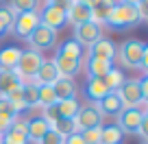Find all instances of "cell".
Listing matches in <instances>:
<instances>
[{
  "mask_svg": "<svg viewBox=\"0 0 148 144\" xmlns=\"http://www.w3.org/2000/svg\"><path fill=\"white\" fill-rule=\"evenodd\" d=\"M9 5H11L9 9L13 13H26V11H37L39 0H11Z\"/></svg>",
  "mask_w": 148,
  "mask_h": 144,
  "instance_id": "4316f807",
  "label": "cell"
},
{
  "mask_svg": "<svg viewBox=\"0 0 148 144\" xmlns=\"http://www.w3.org/2000/svg\"><path fill=\"white\" fill-rule=\"evenodd\" d=\"M39 144H63V135H59L55 129H48Z\"/></svg>",
  "mask_w": 148,
  "mask_h": 144,
  "instance_id": "836d02e7",
  "label": "cell"
},
{
  "mask_svg": "<svg viewBox=\"0 0 148 144\" xmlns=\"http://www.w3.org/2000/svg\"><path fill=\"white\" fill-rule=\"evenodd\" d=\"M57 94V101H65V98H76V83L74 79H59L52 85Z\"/></svg>",
  "mask_w": 148,
  "mask_h": 144,
  "instance_id": "7402d4cb",
  "label": "cell"
},
{
  "mask_svg": "<svg viewBox=\"0 0 148 144\" xmlns=\"http://www.w3.org/2000/svg\"><path fill=\"white\" fill-rule=\"evenodd\" d=\"M5 98L15 107V112H18V114H22V112H26V109H28V107H26V101H24V94H22V88H18V90H13V92H9Z\"/></svg>",
  "mask_w": 148,
  "mask_h": 144,
  "instance_id": "83f0119b",
  "label": "cell"
},
{
  "mask_svg": "<svg viewBox=\"0 0 148 144\" xmlns=\"http://www.w3.org/2000/svg\"><path fill=\"white\" fill-rule=\"evenodd\" d=\"M116 59L122 68L129 70H146L148 68V46L142 39H124L116 48Z\"/></svg>",
  "mask_w": 148,
  "mask_h": 144,
  "instance_id": "6da1fadb",
  "label": "cell"
},
{
  "mask_svg": "<svg viewBox=\"0 0 148 144\" xmlns=\"http://www.w3.org/2000/svg\"><path fill=\"white\" fill-rule=\"evenodd\" d=\"M85 68H87L89 76L92 79H102V76L113 68V61H107V59H98V57H87L85 61Z\"/></svg>",
  "mask_w": 148,
  "mask_h": 144,
  "instance_id": "e0dca14e",
  "label": "cell"
},
{
  "mask_svg": "<svg viewBox=\"0 0 148 144\" xmlns=\"http://www.w3.org/2000/svg\"><path fill=\"white\" fill-rule=\"evenodd\" d=\"M96 105H98V109H100L102 118L105 116H118V114L122 112V103H120V98H118L116 92H109L100 103H96Z\"/></svg>",
  "mask_w": 148,
  "mask_h": 144,
  "instance_id": "ffe728a7",
  "label": "cell"
},
{
  "mask_svg": "<svg viewBox=\"0 0 148 144\" xmlns=\"http://www.w3.org/2000/svg\"><path fill=\"white\" fill-rule=\"evenodd\" d=\"M105 24H109L111 28H133L139 24V15H137V9L133 5H124V2H116L111 7L109 15H107Z\"/></svg>",
  "mask_w": 148,
  "mask_h": 144,
  "instance_id": "7a4b0ae2",
  "label": "cell"
},
{
  "mask_svg": "<svg viewBox=\"0 0 148 144\" xmlns=\"http://www.w3.org/2000/svg\"><path fill=\"white\" fill-rule=\"evenodd\" d=\"M137 135L144 140V144H146V140H148V116L142 120V125H139V129H137Z\"/></svg>",
  "mask_w": 148,
  "mask_h": 144,
  "instance_id": "d590c367",
  "label": "cell"
},
{
  "mask_svg": "<svg viewBox=\"0 0 148 144\" xmlns=\"http://www.w3.org/2000/svg\"><path fill=\"white\" fill-rule=\"evenodd\" d=\"M70 2H83V5H87L89 0H70Z\"/></svg>",
  "mask_w": 148,
  "mask_h": 144,
  "instance_id": "ab89813d",
  "label": "cell"
},
{
  "mask_svg": "<svg viewBox=\"0 0 148 144\" xmlns=\"http://www.w3.org/2000/svg\"><path fill=\"white\" fill-rule=\"evenodd\" d=\"M2 35H5V26H2V24H0V37H2Z\"/></svg>",
  "mask_w": 148,
  "mask_h": 144,
  "instance_id": "60d3db41",
  "label": "cell"
},
{
  "mask_svg": "<svg viewBox=\"0 0 148 144\" xmlns=\"http://www.w3.org/2000/svg\"><path fill=\"white\" fill-rule=\"evenodd\" d=\"M63 144H85L83 138H81V133H70L63 138Z\"/></svg>",
  "mask_w": 148,
  "mask_h": 144,
  "instance_id": "8d00e7d4",
  "label": "cell"
},
{
  "mask_svg": "<svg viewBox=\"0 0 148 144\" xmlns=\"http://www.w3.org/2000/svg\"><path fill=\"white\" fill-rule=\"evenodd\" d=\"M124 133L118 129V125H102L100 131V144H122Z\"/></svg>",
  "mask_w": 148,
  "mask_h": 144,
  "instance_id": "603a6c76",
  "label": "cell"
},
{
  "mask_svg": "<svg viewBox=\"0 0 148 144\" xmlns=\"http://www.w3.org/2000/svg\"><path fill=\"white\" fill-rule=\"evenodd\" d=\"M100 125H102V114H100L96 103H85V105H81L79 114L74 118V131L81 133V131H85V129L100 127Z\"/></svg>",
  "mask_w": 148,
  "mask_h": 144,
  "instance_id": "5b68a950",
  "label": "cell"
},
{
  "mask_svg": "<svg viewBox=\"0 0 148 144\" xmlns=\"http://www.w3.org/2000/svg\"><path fill=\"white\" fill-rule=\"evenodd\" d=\"M42 61H44V55H39V52H35V50H22V57H20L15 70H18V74L24 79V83L33 81V76L37 74V70L42 65Z\"/></svg>",
  "mask_w": 148,
  "mask_h": 144,
  "instance_id": "9c48e42d",
  "label": "cell"
},
{
  "mask_svg": "<svg viewBox=\"0 0 148 144\" xmlns=\"http://www.w3.org/2000/svg\"><path fill=\"white\" fill-rule=\"evenodd\" d=\"M37 26H39V11H26V13H15L13 15L11 31H13L15 37L26 39Z\"/></svg>",
  "mask_w": 148,
  "mask_h": 144,
  "instance_id": "ba28073f",
  "label": "cell"
},
{
  "mask_svg": "<svg viewBox=\"0 0 148 144\" xmlns=\"http://www.w3.org/2000/svg\"><path fill=\"white\" fill-rule=\"evenodd\" d=\"M0 144H28V138L24 133H15V131H7L2 135V142Z\"/></svg>",
  "mask_w": 148,
  "mask_h": 144,
  "instance_id": "1f68e13d",
  "label": "cell"
},
{
  "mask_svg": "<svg viewBox=\"0 0 148 144\" xmlns=\"http://www.w3.org/2000/svg\"><path fill=\"white\" fill-rule=\"evenodd\" d=\"M124 72H122L120 68H116V65H113V68L109 70V72H107L105 76H102V83L107 85V90H109V92H116L118 88H120L122 83H124Z\"/></svg>",
  "mask_w": 148,
  "mask_h": 144,
  "instance_id": "d4e9b609",
  "label": "cell"
},
{
  "mask_svg": "<svg viewBox=\"0 0 148 144\" xmlns=\"http://www.w3.org/2000/svg\"><path fill=\"white\" fill-rule=\"evenodd\" d=\"M116 94H118V98H120V103H122V109L137 107V103L146 101L139 79H124V83L116 90Z\"/></svg>",
  "mask_w": 148,
  "mask_h": 144,
  "instance_id": "277c9868",
  "label": "cell"
},
{
  "mask_svg": "<svg viewBox=\"0 0 148 144\" xmlns=\"http://www.w3.org/2000/svg\"><path fill=\"white\" fill-rule=\"evenodd\" d=\"M9 127H11V118H7V116H2V114H0V138L9 131Z\"/></svg>",
  "mask_w": 148,
  "mask_h": 144,
  "instance_id": "74e56055",
  "label": "cell"
},
{
  "mask_svg": "<svg viewBox=\"0 0 148 144\" xmlns=\"http://www.w3.org/2000/svg\"><path fill=\"white\" fill-rule=\"evenodd\" d=\"M135 9H137L139 22H146V20H148V0H142V2H137V5H135Z\"/></svg>",
  "mask_w": 148,
  "mask_h": 144,
  "instance_id": "e575fe53",
  "label": "cell"
},
{
  "mask_svg": "<svg viewBox=\"0 0 148 144\" xmlns=\"http://www.w3.org/2000/svg\"><path fill=\"white\" fill-rule=\"evenodd\" d=\"M13 11L9 9L7 5H2L0 7V24L5 26V31H11V24H13Z\"/></svg>",
  "mask_w": 148,
  "mask_h": 144,
  "instance_id": "d6a6232c",
  "label": "cell"
},
{
  "mask_svg": "<svg viewBox=\"0 0 148 144\" xmlns=\"http://www.w3.org/2000/svg\"><path fill=\"white\" fill-rule=\"evenodd\" d=\"M100 131H102V125L100 127H92V129L81 131V138H83L85 144H100Z\"/></svg>",
  "mask_w": 148,
  "mask_h": 144,
  "instance_id": "4dcf8cb0",
  "label": "cell"
},
{
  "mask_svg": "<svg viewBox=\"0 0 148 144\" xmlns=\"http://www.w3.org/2000/svg\"><path fill=\"white\" fill-rule=\"evenodd\" d=\"M57 105V94L50 85H37V107H52Z\"/></svg>",
  "mask_w": 148,
  "mask_h": 144,
  "instance_id": "cb8c5ba5",
  "label": "cell"
},
{
  "mask_svg": "<svg viewBox=\"0 0 148 144\" xmlns=\"http://www.w3.org/2000/svg\"><path fill=\"white\" fill-rule=\"evenodd\" d=\"M7 2H11V0H7ZM7 7H9V5H7Z\"/></svg>",
  "mask_w": 148,
  "mask_h": 144,
  "instance_id": "7bdbcfd3",
  "label": "cell"
},
{
  "mask_svg": "<svg viewBox=\"0 0 148 144\" xmlns=\"http://www.w3.org/2000/svg\"><path fill=\"white\" fill-rule=\"evenodd\" d=\"M59 72H57L55 63H52V59H44L42 65H39V70H37V74L33 76V83L35 85H55L57 81H59Z\"/></svg>",
  "mask_w": 148,
  "mask_h": 144,
  "instance_id": "7c38bea8",
  "label": "cell"
},
{
  "mask_svg": "<svg viewBox=\"0 0 148 144\" xmlns=\"http://www.w3.org/2000/svg\"><path fill=\"white\" fill-rule=\"evenodd\" d=\"M52 63H55V68H57V72H59L61 79H74V76L81 72V63H83V61L68 59V57H61L59 52H57L55 59H52Z\"/></svg>",
  "mask_w": 148,
  "mask_h": 144,
  "instance_id": "4fadbf2b",
  "label": "cell"
},
{
  "mask_svg": "<svg viewBox=\"0 0 148 144\" xmlns=\"http://www.w3.org/2000/svg\"><path fill=\"white\" fill-rule=\"evenodd\" d=\"M116 118H118V129H120L122 133L137 135V129H139V125H142V120H144L146 116H144V114H139L135 107H129V109H122Z\"/></svg>",
  "mask_w": 148,
  "mask_h": 144,
  "instance_id": "30bf717a",
  "label": "cell"
},
{
  "mask_svg": "<svg viewBox=\"0 0 148 144\" xmlns=\"http://www.w3.org/2000/svg\"><path fill=\"white\" fill-rule=\"evenodd\" d=\"M55 107H57V116L59 118L74 120L79 109H81V103H79V98H65V101H57Z\"/></svg>",
  "mask_w": 148,
  "mask_h": 144,
  "instance_id": "44dd1931",
  "label": "cell"
},
{
  "mask_svg": "<svg viewBox=\"0 0 148 144\" xmlns=\"http://www.w3.org/2000/svg\"><path fill=\"white\" fill-rule=\"evenodd\" d=\"M57 31H52V28H48V26H44V24H39V26L35 28V31L31 33L26 37V42H28V46H31V50H35V52H46V50H50L52 46L57 44Z\"/></svg>",
  "mask_w": 148,
  "mask_h": 144,
  "instance_id": "8992f818",
  "label": "cell"
},
{
  "mask_svg": "<svg viewBox=\"0 0 148 144\" xmlns=\"http://www.w3.org/2000/svg\"><path fill=\"white\" fill-rule=\"evenodd\" d=\"M0 142H2V138H0Z\"/></svg>",
  "mask_w": 148,
  "mask_h": 144,
  "instance_id": "ee69618b",
  "label": "cell"
},
{
  "mask_svg": "<svg viewBox=\"0 0 148 144\" xmlns=\"http://www.w3.org/2000/svg\"><path fill=\"white\" fill-rule=\"evenodd\" d=\"M22 94H24V101H26V107L28 109H35L37 107V85L33 81L22 85Z\"/></svg>",
  "mask_w": 148,
  "mask_h": 144,
  "instance_id": "f1b7e54d",
  "label": "cell"
},
{
  "mask_svg": "<svg viewBox=\"0 0 148 144\" xmlns=\"http://www.w3.org/2000/svg\"><path fill=\"white\" fill-rule=\"evenodd\" d=\"M50 129H55L59 135H70V133H76L74 131V120H65V118H59L55 125H50Z\"/></svg>",
  "mask_w": 148,
  "mask_h": 144,
  "instance_id": "f546056e",
  "label": "cell"
},
{
  "mask_svg": "<svg viewBox=\"0 0 148 144\" xmlns=\"http://www.w3.org/2000/svg\"><path fill=\"white\" fill-rule=\"evenodd\" d=\"M107 94H109V90L102 83V79H92V76H89L87 85H85V96H87V101L89 103H100Z\"/></svg>",
  "mask_w": 148,
  "mask_h": 144,
  "instance_id": "ac0fdd59",
  "label": "cell"
},
{
  "mask_svg": "<svg viewBox=\"0 0 148 144\" xmlns=\"http://www.w3.org/2000/svg\"><path fill=\"white\" fill-rule=\"evenodd\" d=\"M48 2H55V0H48Z\"/></svg>",
  "mask_w": 148,
  "mask_h": 144,
  "instance_id": "b9f144b4",
  "label": "cell"
},
{
  "mask_svg": "<svg viewBox=\"0 0 148 144\" xmlns=\"http://www.w3.org/2000/svg\"><path fill=\"white\" fill-rule=\"evenodd\" d=\"M116 48H118V46L111 42V39L102 37V39H98V42L94 44L92 48H87V50H89V55H87V57H98V59L113 61V59H116Z\"/></svg>",
  "mask_w": 148,
  "mask_h": 144,
  "instance_id": "9a60e30c",
  "label": "cell"
},
{
  "mask_svg": "<svg viewBox=\"0 0 148 144\" xmlns=\"http://www.w3.org/2000/svg\"><path fill=\"white\" fill-rule=\"evenodd\" d=\"M118 2H124V5H137V2H142V0H118Z\"/></svg>",
  "mask_w": 148,
  "mask_h": 144,
  "instance_id": "f35d334b",
  "label": "cell"
},
{
  "mask_svg": "<svg viewBox=\"0 0 148 144\" xmlns=\"http://www.w3.org/2000/svg\"><path fill=\"white\" fill-rule=\"evenodd\" d=\"M39 24L52 28V31H59L68 24L65 20V2L63 0H55V2H46L44 9L39 11Z\"/></svg>",
  "mask_w": 148,
  "mask_h": 144,
  "instance_id": "3957f363",
  "label": "cell"
},
{
  "mask_svg": "<svg viewBox=\"0 0 148 144\" xmlns=\"http://www.w3.org/2000/svg\"><path fill=\"white\" fill-rule=\"evenodd\" d=\"M22 57V48L18 46H5L0 50V70H15L18 61Z\"/></svg>",
  "mask_w": 148,
  "mask_h": 144,
  "instance_id": "d6986e66",
  "label": "cell"
},
{
  "mask_svg": "<svg viewBox=\"0 0 148 144\" xmlns=\"http://www.w3.org/2000/svg\"><path fill=\"white\" fill-rule=\"evenodd\" d=\"M61 57H68V59H74V61H83V48L79 46V44L74 42V39H68V42H63L61 44V48L59 50Z\"/></svg>",
  "mask_w": 148,
  "mask_h": 144,
  "instance_id": "484cf974",
  "label": "cell"
},
{
  "mask_svg": "<svg viewBox=\"0 0 148 144\" xmlns=\"http://www.w3.org/2000/svg\"><path fill=\"white\" fill-rule=\"evenodd\" d=\"M74 42L79 44L81 48H92L94 44L98 42V39H102L105 35H102V26H98L96 22H85V24H76L74 26Z\"/></svg>",
  "mask_w": 148,
  "mask_h": 144,
  "instance_id": "52a82bcc",
  "label": "cell"
},
{
  "mask_svg": "<svg viewBox=\"0 0 148 144\" xmlns=\"http://www.w3.org/2000/svg\"><path fill=\"white\" fill-rule=\"evenodd\" d=\"M24 79L18 74V70H0V96H7L9 92L22 88Z\"/></svg>",
  "mask_w": 148,
  "mask_h": 144,
  "instance_id": "5bb4252c",
  "label": "cell"
},
{
  "mask_svg": "<svg viewBox=\"0 0 148 144\" xmlns=\"http://www.w3.org/2000/svg\"><path fill=\"white\" fill-rule=\"evenodd\" d=\"M65 20H68L72 26L92 22V11H89V7L83 5V2H70V0H65Z\"/></svg>",
  "mask_w": 148,
  "mask_h": 144,
  "instance_id": "8fae6325",
  "label": "cell"
},
{
  "mask_svg": "<svg viewBox=\"0 0 148 144\" xmlns=\"http://www.w3.org/2000/svg\"><path fill=\"white\" fill-rule=\"evenodd\" d=\"M50 129V125H48L46 120H44L42 116H37V118H28V129H26V138L28 142H35L39 144L42 142V138L46 135V131Z\"/></svg>",
  "mask_w": 148,
  "mask_h": 144,
  "instance_id": "2e32d148",
  "label": "cell"
}]
</instances>
